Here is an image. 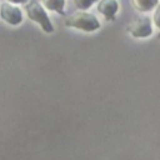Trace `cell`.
I'll list each match as a JSON object with an SVG mask.
<instances>
[{"mask_svg": "<svg viewBox=\"0 0 160 160\" xmlns=\"http://www.w3.org/2000/svg\"><path fill=\"white\" fill-rule=\"evenodd\" d=\"M65 26L69 28H76L84 31H95L100 28V22L99 20L89 12L85 11H78L72 15H70L65 21H64Z\"/></svg>", "mask_w": 160, "mask_h": 160, "instance_id": "6da1fadb", "label": "cell"}, {"mask_svg": "<svg viewBox=\"0 0 160 160\" xmlns=\"http://www.w3.org/2000/svg\"><path fill=\"white\" fill-rule=\"evenodd\" d=\"M25 10H26L28 18L31 19L32 21H35L36 24H39L45 32H52L54 31V26L49 19L46 11L36 0L29 1L25 6Z\"/></svg>", "mask_w": 160, "mask_h": 160, "instance_id": "7a4b0ae2", "label": "cell"}, {"mask_svg": "<svg viewBox=\"0 0 160 160\" xmlns=\"http://www.w3.org/2000/svg\"><path fill=\"white\" fill-rule=\"evenodd\" d=\"M119 9L116 0H100L98 4V11L105 16L106 20H114L115 14Z\"/></svg>", "mask_w": 160, "mask_h": 160, "instance_id": "5b68a950", "label": "cell"}, {"mask_svg": "<svg viewBox=\"0 0 160 160\" xmlns=\"http://www.w3.org/2000/svg\"><path fill=\"white\" fill-rule=\"evenodd\" d=\"M159 11H160L159 9L155 11V18H154V21H155V25L156 26H159Z\"/></svg>", "mask_w": 160, "mask_h": 160, "instance_id": "9c48e42d", "label": "cell"}, {"mask_svg": "<svg viewBox=\"0 0 160 160\" xmlns=\"http://www.w3.org/2000/svg\"><path fill=\"white\" fill-rule=\"evenodd\" d=\"M10 2H15V4H21V2H24V1H26V0H9Z\"/></svg>", "mask_w": 160, "mask_h": 160, "instance_id": "30bf717a", "label": "cell"}, {"mask_svg": "<svg viewBox=\"0 0 160 160\" xmlns=\"http://www.w3.org/2000/svg\"><path fill=\"white\" fill-rule=\"evenodd\" d=\"M129 32L134 38H148L152 34V25L151 20L146 16L135 18L128 26Z\"/></svg>", "mask_w": 160, "mask_h": 160, "instance_id": "3957f363", "label": "cell"}, {"mask_svg": "<svg viewBox=\"0 0 160 160\" xmlns=\"http://www.w3.org/2000/svg\"><path fill=\"white\" fill-rule=\"evenodd\" d=\"M95 1H98V0H74V4H75V6L78 9L85 10V9L90 8Z\"/></svg>", "mask_w": 160, "mask_h": 160, "instance_id": "ba28073f", "label": "cell"}, {"mask_svg": "<svg viewBox=\"0 0 160 160\" xmlns=\"http://www.w3.org/2000/svg\"><path fill=\"white\" fill-rule=\"evenodd\" d=\"M42 4L46 9L49 10H55L56 12L64 15V5H65V0H42Z\"/></svg>", "mask_w": 160, "mask_h": 160, "instance_id": "52a82bcc", "label": "cell"}, {"mask_svg": "<svg viewBox=\"0 0 160 160\" xmlns=\"http://www.w3.org/2000/svg\"><path fill=\"white\" fill-rule=\"evenodd\" d=\"M130 1L132 6L139 11H150L159 2V0H130Z\"/></svg>", "mask_w": 160, "mask_h": 160, "instance_id": "8992f818", "label": "cell"}, {"mask_svg": "<svg viewBox=\"0 0 160 160\" xmlns=\"http://www.w3.org/2000/svg\"><path fill=\"white\" fill-rule=\"evenodd\" d=\"M0 16L4 21H6L10 25H18L22 21V14L20 9L6 2L1 4L0 6Z\"/></svg>", "mask_w": 160, "mask_h": 160, "instance_id": "277c9868", "label": "cell"}]
</instances>
